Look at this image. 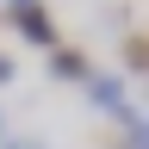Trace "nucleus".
<instances>
[{
  "instance_id": "39448f33",
  "label": "nucleus",
  "mask_w": 149,
  "mask_h": 149,
  "mask_svg": "<svg viewBox=\"0 0 149 149\" xmlns=\"http://www.w3.org/2000/svg\"><path fill=\"white\" fill-rule=\"evenodd\" d=\"M0 149H44L37 137H0Z\"/></svg>"
},
{
  "instance_id": "f257e3e1",
  "label": "nucleus",
  "mask_w": 149,
  "mask_h": 149,
  "mask_svg": "<svg viewBox=\"0 0 149 149\" xmlns=\"http://www.w3.org/2000/svg\"><path fill=\"white\" fill-rule=\"evenodd\" d=\"M13 25H19V37L25 44H37V50H56V19H50V6L44 0H13Z\"/></svg>"
},
{
  "instance_id": "6e6552de",
  "label": "nucleus",
  "mask_w": 149,
  "mask_h": 149,
  "mask_svg": "<svg viewBox=\"0 0 149 149\" xmlns=\"http://www.w3.org/2000/svg\"><path fill=\"white\" fill-rule=\"evenodd\" d=\"M6 6H13V0H6Z\"/></svg>"
},
{
  "instance_id": "7ed1b4c3",
  "label": "nucleus",
  "mask_w": 149,
  "mask_h": 149,
  "mask_svg": "<svg viewBox=\"0 0 149 149\" xmlns=\"http://www.w3.org/2000/svg\"><path fill=\"white\" fill-rule=\"evenodd\" d=\"M50 68L62 74V81H87V74H93V68H87V56H81V50H68V44H56V50H50Z\"/></svg>"
},
{
  "instance_id": "0eeeda50",
  "label": "nucleus",
  "mask_w": 149,
  "mask_h": 149,
  "mask_svg": "<svg viewBox=\"0 0 149 149\" xmlns=\"http://www.w3.org/2000/svg\"><path fill=\"white\" fill-rule=\"evenodd\" d=\"M0 137H6V118H0Z\"/></svg>"
},
{
  "instance_id": "423d86ee",
  "label": "nucleus",
  "mask_w": 149,
  "mask_h": 149,
  "mask_svg": "<svg viewBox=\"0 0 149 149\" xmlns=\"http://www.w3.org/2000/svg\"><path fill=\"white\" fill-rule=\"evenodd\" d=\"M0 81H13V62H6V50H0Z\"/></svg>"
},
{
  "instance_id": "20e7f679",
  "label": "nucleus",
  "mask_w": 149,
  "mask_h": 149,
  "mask_svg": "<svg viewBox=\"0 0 149 149\" xmlns=\"http://www.w3.org/2000/svg\"><path fill=\"white\" fill-rule=\"evenodd\" d=\"M143 56H149V37H143V31H130V37H124V62L137 68V74H143Z\"/></svg>"
},
{
  "instance_id": "f03ea898",
  "label": "nucleus",
  "mask_w": 149,
  "mask_h": 149,
  "mask_svg": "<svg viewBox=\"0 0 149 149\" xmlns=\"http://www.w3.org/2000/svg\"><path fill=\"white\" fill-rule=\"evenodd\" d=\"M81 87H87V100L100 106V112H112V118H118L124 130H130V124L143 118V112H130V100H124V81H118V74H87Z\"/></svg>"
}]
</instances>
